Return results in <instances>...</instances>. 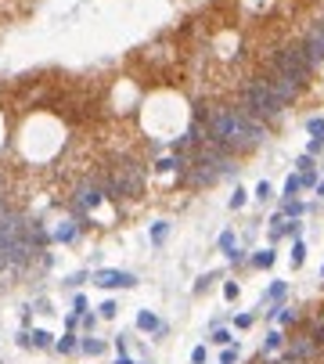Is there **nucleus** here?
Here are the masks:
<instances>
[{"mask_svg": "<svg viewBox=\"0 0 324 364\" xmlns=\"http://www.w3.org/2000/svg\"><path fill=\"white\" fill-rule=\"evenodd\" d=\"M206 133H209V144H220L230 155L252 151L267 137L263 123L252 119L249 112H241V109H213V112H206Z\"/></svg>", "mask_w": 324, "mask_h": 364, "instance_id": "1", "label": "nucleus"}, {"mask_svg": "<svg viewBox=\"0 0 324 364\" xmlns=\"http://www.w3.org/2000/svg\"><path fill=\"white\" fill-rule=\"evenodd\" d=\"M241 112H249L252 119H259V123H274V119H281L285 105L274 98V90H270L267 80H252L249 87H245V109Z\"/></svg>", "mask_w": 324, "mask_h": 364, "instance_id": "2", "label": "nucleus"}, {"mask_svg": "<svg viewBox=\"0 0 324 364\" xmlns=\"http://www.w3.org/2000/svg\"><path fill=\"white\" fill-rule=\"evenodd\" d=\"M274 72L285 76V80H292L296 87H303L306 80H310V72H314V62H310V54L303 51V43H292V47H281V51H277Z\"/></svg>", "mask_w": 324, "mask_h": 364, "instance_id": "3", "label": "nucleus"}, {"mask_svg": "<svg viewBox=\"0 0 324 364\" xmlns=\"http://www.w3.org/2000/svg\"><path fill=\"white\" fill-rule=\"evenodd\" d=\"M141 188H144V177H141V170H137L133 162H119L115 170H112V177L105 180V195H108V199L141 195Z\"/></svg>", "mask_w": 324, "mask_h": 364, "instance_id": "4", "label": "nucleus"}, {"mask_svg": "<svg viewBox=\"0 0 324 364\" xmlns=\"http://www.w3.org/2000/svg\"><path fill=\"white\" fill-rule=\"evenodd\" d=\"M101 202H105V184H98V180H83V184L76 188V195H72L76 217H87L90 209H98Z\"/></svg>", "mask_w": 324, "mask_h": 364, "instance_id": "5", "label": "nucleus"}, {"mask_svg": "<svg viewBox=\"0 0 324 364\" xmlns=\"http://www.w3.org/2000/svg\"><path fill=\"white\" fill-rule=\"evenodd\" d=\"M94 285H101V289H133L137 278L126 274V270H98V274H94Z\"/></svg>", "mask_w": 324, "mask_h": 364, "instance_id": "6", "label": "nucleus"}, {"mask_svg": "<svg viewBox=\"0 0 324 364\" xmlns=\"http://www.w3.org/2000/svg\"><path fill=\"white\" fill-rule=\"evenodd\" d=\"M267 83H270V90H274V98H277V101H281V105H285V109H288V105H292V101H296V98H299V87H296V83H292V80H285V76H277V72L270 76V80H267Z\"/></svg>", "mask_w": 324, "mask_h": 364, "instance_id": "7", "label": "nucleus"}, {"mask_svg": "<svg viewBox=\"0 0 324 364\" xmlns=\"http://www.w3.org/2000/svg\"><path fill=\"white\" fill-rule=\"evenodd\" d=\"M303 51L310 54V62L317 65L321 58H324V22H317L314 29H310V36H306V43H303Z\"/></svg>", "mask_w": 324, "mask_h": 364, "instance_id": "8", "label": "nucleus"}, {"mask_svg": "<svg viewBox=\"0 0 324 364\" xmlns=\"http://www.w3.org/2000/svg\"><path fill=\"white\" fill-rule=\"evenodd\" d=\"M314 354V339H296L285 350V364H292V361H303V357H310Z\"/></svg>", "mask_w": 324, "mask_h": 364, "instance_id": "9", "label": "nucleus"}, {"mask_svg": "<svg viewBox=\"0 0 324 364\" xmlns=\"http://www.w3.org/2000/svg\"><path fill=\"white\" fill-rule=\"evenodd\" d=\"M137 328H141V332H162V321L151 310H141V314H137Z\"/></svg>", "mask_w": 324, "mask_h": 364, "instance_id": "10", "label": "nucleus"}, {"mask_svg": "<svg viewBox=\"0 0 324 364\" xmlns=\"http://www.w3.org/2000/svg\"><path fill=\"white\" fill-rule=\"evenodd\" d=\"M76 235H80V227H76L72 220H65V224H61L58 231H54V238H58V242H76Z\"/></svg>", "mask_w": 324, "mask_h": 364, "instance_id": "11", "label": "nucleus"}, {"mask_svg": "<svg viewBox=\"0 0 324 364\" xmlns=\"http://www.w3.org/2000/svg\"><path fill=\"white\" fill-rule=\"evenodd\" d=\"M303 213H306V206H303V202L285 199V206H281V213H277V217H303Z\"/></svg>", "mask_w": 324, "mask_h": 364, "instance_id": "12", "label": "nucleus"}, {"mask_svg": "<svg viewBox=\"0 0 324 364\" xmlns=\"http://www.w3.org/2000/svg\"><path fill=\"white\" fill-rule=\"evenodd\" d=\"M281 346H285V336L281 332H270V336L263 339V354H274V350H281Z\"/></svg>", "mask_w": 324, "mask_h": 364, "instance_id": "13", "label": "nucleus"}, {"mask_svg": "<svg viewBox=\"0 0 324 364\" xmlns=\"http://www.w3.org/2000/svg\"><path fill=\"white\" fill-rule=\"evenodd\" d=\"M54 346H58V354H72V350H76V346H80V343H76L72 328H69V332H65V336H61V339H58Z\"/></svg>", "mask_w": 324, "mask_h": 364, "instance_id": "14", "label": "nucleus"}, {"mask_svg": "<svg viewBox=\"0 0 324 364\" xmlns=\"http://www.w3.org/2000/svg\"><path fill=\"white\" fill-rule=\"evenodd\" d=\"M299 191H303V180H299V173H296V177L285 180V199H296Z\"/></svg>", "mask_w": 324, "mask_h": 364, "instance_id": "15", "label": "nucleus"}, {"mask_svg": "<svg viewBox=\"0 0 324 364\" xmlns=\"http://www.w3.org/2000/svg\"><path fill=\"white\" fill-rule=\"evenodd\" d=\"M80 350L90 354V357H98V354L105 350V343H101V339H83V343H80Z\"/></svg>", "mask_w": 324, "mask_h": 364, "instance_id": "16", "label": "nucleus"}, {"mask_svg": "<svg viewBox=\"0 0 324 364\" xmlns=\"http://www.w3.org/2000/svg\"><path fill=\"white\" fill-rule=\"evenodd\" d=\"M274 260H277L274 249H263V252H256V256H252V263H256V267H274Z\"/></svg>", "mask_w": 324, "mask_h": 364, "instance_id": "17", "label": "nucleus"}, {"mask_svg": "<svg viewBox=\"0 0 324 364\" xmlns=\"http://www.w3.org/2000/svg\"><path fill=\"white\" fill-rule=\"evenodd\" d=\"M303 260H306V245L296 242V245H292V267H303Z\"/></svg>", "mask_w": 324, "mask_h": 364, "instance_id": "18", "label": "nucleus"}, {"mask_svg": "<svg viewBox=\"0 0 324 364\" xmlns=\"http://www.w3.org/2000/svg\"><path fill=\"white\" fill-rule=\"evenodd\" d=\"M166 231H169V224H155V227H151V242H155V245H162V242H166Z\"/></svg>", "mask_w": 324, "mask_h": 364, "instance_id": "19", "label": "nucleus"}, {"mask_svg": "<svg viewBox=\"0 0 324 364\" xmlns=\"http://www.w3.org/2000/svg\"><path fill=\"white\" fill-rule=\"evenodd\" d=\"M220 249H223L227 256H230V252L238 249V242H234V235H230V231H223V235H220Z\"/></svg>", "mask_w": 324, "mask_h": 364, "instance_id": "20", "label": "nucleus"}, {"mask_svg": "<svg viewBox=\"0 0 324 364\" xmlns=\"http://www.w3.org/2000/svg\"><path fill=\"white\" fill-rule=\"evenodd\" d=\"M285 289H288V285H285V281H274V285H270V289L263 292V299H281V296H285Z\"/></svg>", "mask_w": 324, "mask_h": 364, "instance_id": "21", "label": "nucleus"}, {"mask_svg": "<svg viewBox=\"0 0 324 364\" xmlns=\"http://www.w3.org/2000/svg\"><path fill=\"white\" fill-rule=\"evenodd\" d=\"M245 199H249V191H245V188H234V195H230V209H241Z\"/></svg>", "mask_w": 324, "mask_h": 364, "instance_id": "22", "label": "nucleus"}, {"mask_svg": "<svg viewBox=\"0 0 324 364\" xmlns=\"http://www.w3.org/2000/svg\"><path fill=\"white\" fill-rule=\"evenodd\" d=\"M29 343H33V346H51V332H33V336H29Z\"/></svg>", "mask_w": 324, "mask_h": 364, "instance_id": "23", "label": "nucleus"}, {"mask_svg": "<svg viewBox=\"0 0 324 364\" xmlns=\"http://www.w3.org/2000/svg\"><path fill=\"white\" fill-rule=\"evenodd\" d=\"M234 361H238V346H230V343H227V346H223V354H220V364H234Z\"/></svg>", "mask_w": 324, "mask_h": 364, "instance_id": "24", "label": "nucleus"}, {"mask_svg": "<svg viewBox=\"0 0 324 364\" xmlns=\"http://www.w3.org/2000/svg\"><path fill=\"white\" fill-rule=\"evenodd\" d=\"M270 195H274V191H270V184H267V180H259V184H256V199H259V202H267Z\"/></svg>", "mask_w": 324, "mask_h": 364, "instance_id": "25", "label": "nucleus"}, {"mask_svg": "<svg viewBox=\"0 0 324 364\" xmlns=\"http://www.w3.org/2000/svg\"><path fill=\"white\" fill-rule=\"evenodd\" d=\"M206 346H195V350H191V364H206Z\"/></svg>", "mask_w": 324, "mask_h": 364, "instance_id": "26", "label": "nucleus"}, {"mask_svg": "<svg viewBox=\"0 0 324 364\" xmlns=\"http://www.w3.org/2000/svg\"><path fill=\"white\" fill-rule=\"evenodd\" d=\"M306 130H310L314 137H321V133H324V119H310V123H306Z\"/></svg>", "mask_w": 324, "mask_h": 364, "instance_id": "27", "label": "nucleus"}, {"mask_svg": "<svg viewBox=\"0 0 324 364\" xmlns=\"http://www.w3.org/2000/svg\"><path fill=\"white\" fill-rule=\"evenodd\" d=\"M115 310H119V307H115L112 299H105V303H101V317H115Z\"/></svg>", "mask_w": 324, "mask_h": 364, "instance_id": "28", "label": "nucleus"}, {"mask_svg": "<svg viewBox=\"0 0 324 364\" xmlns=\"http://www.w3.org/2000/svg\"><path fill=\"white\" fill-rule=\"evenodd\" d=\"M296 170L303 173V170H314V155H303L299 162H296Z\"/></svg>", "mask_w": 324, "mask_h": 364, "instance_id": "29", "label": "nucleus"}, {"mask_svg": "<svg viewBox=\"0 0 324 364\" xmlns=\"http://www.w3.org/2000/svg\"><path fill=\"white\" fill-rule=\"evenodd\" d=\"M213 343H220V346H227V343H230V332H223V328H220V332H213Z\"/></svg>", "mask_w": 324, "mask_h": 364, "instance_id": "30", "label": "nucleus"}, {"mask_svg": "<svg viewBox=\"0 0 324 364\" xmlns=\"http://www.w3.org/2000/svg\"><path fill=\"white\" fill-rule=\"evenodd\" d=\"M317 151H324V144H321V137H314L310 144H306V155H317Z\"/></svg>", "mask_w": 324, "mask_h": 364, "instance_id": "31", "label": "nucleus"}, {"mask_svg": "<svg viewBox=\"0 0 324 364\" xmlns=\"http://www.w3.org/2000/svg\"><path fill=\"white\" fill-rule=\"evenodd\" d=\"M223 296H227V299H238V285L227 281V285H223Z\"/></svg>", "mask_w": 324, "mask_h": 364, "instance_id": "32", "label": "nucleus"}, {"mask_svg": "<svg viewBox=\"0 0 324 364\" xmlns=\"http://www.w3.org/2000/svg\"><path fill=\"white\" fill-rule=\"evenodd\" d=\"M72 307H76V314H83V310H87V299H83V296H76V299H72Z\"/></svg>", "mask_w": 324, "mask_h": 364, "instance_id": "33", "label": "nucleus"}, {"mask_svg": "<svg viewBox=\"0 0 324 364\" xmlns=\"http://www.w3.org/2000/svg\"><path fill=\"white\" fill-rule=\"evenodd\" d=\"M234 325H238V328H249V325H252V314H241V317H238Z\"/></svg>", "mask_w": 324, "mask_h": 364, "instance_id": "34", "label": "nucleus"}, {"mask_svg": "<svg viewBox=\"0 0 324 364\" xmlns=\"http://www.w3.org/2000/svg\"><path fill=\"white\" fill-rule=\"evenodd\" d=\"M314 188H317V195H321V199H324V180H317V184H314Z\"/></svg>", "mask_w": 324, "mask_h": 364, "instance_id": "35", "label": "nucleus"}, {"mask_svg": "<svg viewBox=\"0 0 324 364\" xmlns=\"http://www.w3.org/2000/svg\"><path fill=\"white\" fill-rule=\"evenodd\" d=\"M115 364H133V361H130L126 354H119V361H115Z\"/></svg>", "mask_w": 324, "mask_h": 364, "instance_id": "36", "label": "nucleus"}, {"mask_svg": "<svg viewBox=\"0 0 324 364\" xmlns=\"http://www.w3.org/2000/svg\"><path fill=\"white\" fill-rule=\"evenodd\" d=\"M317 336H321V339H324V317H321V332H317Z\"/></svg>", "mask_w": 324, "mask_h": 364, "instance_id": "37", "label": "nucleus"}, {"mask_svg": "<svg viewBox=\"0 0 324 364\" xmlns=\"http://www.w3.org/2000/svg\"><path fill=\"white\" fill-rule=\"evenodd\" d=\"M321 274H324V267H321Z\"/></svg>", "mask_w": 324, "mask_h": 364, "instance_id": "38", "label": "nucleus"}]
</instances>
